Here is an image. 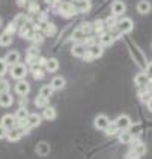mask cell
<instances>
[{
	"mask_svg": "<svg viewBox=\"0 0 152 159\" xmlns=\"http://www.w3.org/2000/svg\"><path fill=\"white\" fill-rule=\"evenodd\" d=\"M9 74H11V77L14 80H24L27 75V68L26 65H23V63H17V65H14V66H11V69H9Z\"/></svg>",
	"mask_w": 152,
	"mask_h": 159,
	"instance_id": "cell-1",
	"label": "cell"
},
{
	"mask_svg": "<svg viewBox=\"0 0 152 159\" xmlns=\"http://www.w3.org/2000/svg\"><path fill=\"white\" fill-rule=\"evenodd\" d=\"M57 12H59L62 17L69 18V17H74V15L77 14V9H75V6H74L72 3H69V2H63V3L59 5Z\"/></svg>",
	"mask_w": 152,
	"mask_h": 159,
	"instance_id": "cell-2",
	"label": "cell"
},
{
	"mask_svg": "<svg viewBox=\"0 0 152 159\" xmlns=\"http://www.w3.org/2000/svg\"><path fill=\"white\" fill-rule=\"evenodd\" d=\"M133 29H134V23H133L131 18H128V17L122 18V20L117 23V32H119V33H131Z\"/></svg>",
	"mask_w": 152,
	"mask_h": 159,
	"instance_id": "cell-3",
	"label": "cell"
},
{
	"mask_svg": "<svg viewBox=\"0 0 152 159\" xmlns=\"http://www.w3.org/2000/svg\"><path fill=\"white\" fill-rule=\"evenodd\" d=\"M101 56H102V47L98 45V44H95L93 47L88 48V54L84 56V60L90 62L92 59H98V57H101Z\"/></svg>",
	"mask_w": 152,
	"mask_h": 159,
	"instance_id": "cell-4",
	"label": "cell"
},
{
	"mask_svg": "<svg viewBox=\"0 0 152 159\" xmlns=\"http://www.w3.org/2000/svg\"><path fill=\"white\" fill-rule=\"evenodd\" d=\"M116 126L119 128V131H128L130 129V126H131V119H130V116H126V114H122V116H119L116 119Z\"/></svg>",
	"mask_w": 152,
	"mask_h": 159,
	"instance_id": "cell-5",
	"label": "cell"
},
{
	"mask_svg": "<svg viewBox=\"0 0 152 159\" xmlns=\"http://www.w3.org/2000/svg\"><path fill=\"white\" fill-rule=\"evenodd\" d=\"M0 125H2L3 128H6L8 131L14 129V128L17 126V119H15V114H5L3 117H2Z\"/></svg>",
	"mask_w": 152,
	"mask_h": 159,
	"instance_id": "cell-6",
	"label": "cell"
},
{
	"mask_svg": "<svg viewBox=\"0 0 152 159\" xmlns=\"http://www.w3.org/2000/svg\"><path fill=\"white\" fill-rule=\"evenodd\" d=\"M29 92H30V84L27 83L26 80H20V81H17V84H15V93H17V95H20V96H26Z\"/></svg>",
	"mask_w": 152,
	"mask_h": 159,
	"instance_id": "cell-7",
	"label": "cell"
},
{
	"mask_svg": "<svg viewBox=\"0 0 152 159\" xmlns=\"http://www.w3.org/2000/svg\"><path fill=\"white\" fill-rule=\"evenodd\" d=\"M93 125H95V128H97V129H102V131H106V129H107V126L110 125V120H108V117L106 114H99V116L95 117Z\"/></svg>",
	"mask_w": 152,
	"mask_h": 159,
	"instance_id": "cell-8",
	"label": "cell"
},
{
	"mask_svg": "<svg viewBox=\"0 0 152 159\" xmlns=\"http://www.w3.org/2000/svg\"><path fill=\"white\" fill-rule=\"evenodd\" d=\"M71 53H72V56H75V57H83V59H84V56L88 54V47L83 44V42L74 44L71 48Z\"/></svg>",
	"mask_w": 152,
	"mask_h": 159,
	"instance_id": "cell-9",
	"label": "cell"
},
{
	"mask_svg": "<svg viewBox=\"0 0 152 159\" xmlns=\"http://www.w3.org/2000/svg\"><path fill=\"white\" fill-rule=\"evenodd\" d=\"M125 3L122 2V0H115L113 3H112V14L115 15V17H119V15H122L124 12H125Z\"/></svg>",
	"mask_w": 152,
	"mask_h": 159,
	"instance_id": "cell-10",
	"label": "cell"
},
{
	"mask_svg": "<svg viewBox=\"0 0 152 159\" xmlns=\"http://www.w3.org/2000/svg\"><path fill=\"white\" fill-rule=\"evenodd\" d=\"M3 59H5V62L8 63V66H14V65L20 63V53L18 51H9Z\"/></svg>",
	"mask_w": 152,
	"mask_h": 159,
	"instance_id": "cell-11",
	"label": "cell"
},
{
	"mask_svg": "<svg viewBox=\"0 0 152 159\" xmlns=\"http://www.w3.org/2000/svg\"><path fill=\"white\" fill-rule=\"evenodd\" d=\"M41 119H42V116H39L38 113H30L29 117H27V125H29V128L32 129V128L39 126V125H41Z\"/></svg>",
	"mask_w": 152,
	"mask_h": 159,
	"instance_id": "cell-12",
	"label": "cell"
},
{
	"mask_svg": "<svg viewBox=\"0 0 152 159\" xmlns=\"http://www.w3.org/2000/svg\"><path fill=\"white\" fill-rule=\"evenodd\" d=\"M152 9V5L148 2V0H140L139 3H137V12L139 14H142V15H146V14H149Z\"/></svg>",
	"mask_w": 152,
	"mask_h": 159,
	"instance_id": "cell-13",
	"label": "cell"
},
{
	"mask_svg": "<svg viewBox=\"0 0 152 159\" xmlns=\"http://www.w3.org/2000/svg\"><path fill=\"white\" fill-rule=\"evenodd\" d=\"M115 41V36L112 35L110 32H104L102 35H99V45L101 47H107V45H112Z\"/></svg>",
	"mask_w": 152,
	"mask_h": 159,
	"instance_id": "cell-14",
	"label": "cell"
},
{
	"mask_svg": "<svg viewBox=\"0 0 152 159\" xmlns=\"http://www.w3.org/2000/svg\"><path fill=\"white\" fill-rule=\"evenodd\" d=\"M50 150H51V147H50V144L48 143H45V141H42V143H39L38 146H36V153H38V156H47L48 153H50Z\"/></svg>",
	"mask_w": 152,
	"mask_h": 159,
	"instance_id": "cell-15",
	"label": "cell"
},
{
	"mask_svg": "<svg viewBox=\"0 0 152 159\" xmlns=\"http://www.w3.org/2000/svg\"><path fill=\"white\" fill-rule=\"evenodd\" d=\"M14 104V98L11 93H0V107L8 108Z\"/></svg>",
	"mask_w": 152,
	"mask_h": 159,
	"instance_id": "cell-16",
	"label": "cell"
},
{
	"mask_svg": "<svg viewBox=\"0 0 152 159\" xmlns=\"http://www.w3.org/2000/svg\"><path fill=\"white\" fill-rule=\"evenodd\" d=\"M148 81H149V77H148V74L146 72H142V74H137L134 78V83L135 86H139V87H146V84H148Z\"/></svg>",
	"mask_w": 152,
	"mask_h": 159,
	"instance_id": "cell-17",
	"label": "cell"
},
{
	"mask_svg": "<svg viewBox=\"0 0 152 159\" xmlns=\"http://www.w3.org/2000/svg\"><path fill=\"white\" fill-rule=\"evenodd\" d=\"M21 131L20 129H17V128H14V129H11V131H8V135H6V138H8L9 143H15L18 141L20 138H21Z\"/></svg>",
	"mask_w": 152,
	"mask_h": 159,
	"instance_id": "cell-18",
	"label": "cell"
},
{
	"mask_svg": "<svg viewBox=\"0 0 152 159\" xmlns=\"http://www.w3.org/2000/svg\"><path fill=\"white\" fill-rule=\"evenodd\" d=\"M42 117H44L45 120H54V119L57 117L56 108H53V107H45L44 113H42Z\"/></svg>",
	"mask_w": 152,
	"mask_h": 159,
	"instance_id": "cell-19",
	"label": "cell"
},
{
	"mask_svg": "<svg viewBox=\"0 0 152 159\" xmlns=\"http://www.w3.org/2000/svg\"><path fill=\"white\" fill-rule=\"evenodd\" d=\"M133 140H134V137L128 132V131H121V132H119V141L122 143V144H131Z\"/></svg>",
	"mask_w": 152,
	"mask_h": 159,
	"instance_id": "cell-20",
	"label": "cell"
},
{
	"mask_svg": "<svg viewBox=\"0 0 152 159\" xmlns=\"http://www.w3.org/2000/svg\"><path fill=\"white\" fill-rule=\"evenodd\" d=\"M12 21H14V24L20 29V27H23L24 24H27V23H29V17H27L26 14H18V15L14 18Z\"/></svg>",
	"mask_w": 152,
	"mask_h": 159,
	"instance_id": "cell-21",
	"label": "cell"
},
{
	"mask_svg": "<svg viewBox=\"0 0 152 159\" xmlns=\"http://www.w3.org/2000/svg\"><path fill=\"white\" fill-rule=\"evenodd\" d=\"M45 69L48 72H56L59 69V60L54 59V57L48 59V60H47V65H45Z\"/></svg>",
	"mask_w": 152,
	"mask_h": 159,
	"instance_id": "cell-22",
	"label": "cell"
},
{
	"mask_svg": "<svg viewBox=\"0 0 152 159\" xmlns=\"http://www.w3.org/2000/svg\"><path fill=\"white\" fill-rule=\"evenodd\" d=\"M50 84H51V87H53L54 90H62V89L65 87V78H63V77H54Z\"/></svg>",
	"mask_w": 152,
	"mask_h": 159,
	"instance_id": "cell-23",
	"label": "cell"
},
{
	"mask_svg": "<svg viewBox=\"0 0 152 159\" xmlns=\"http://www.w3.org/2000/svg\"><path fill=\"white\" fill-rule=\"evenodd\" d=\"M131 150L140 158V156H143L145 153H146V146H145L143 143H135V144H133V149Z\"/></svg>",
	"mask_w": 152,
	"mask_h": 159,
	"instance_id": "cell-24",
	"label": "cell"
},
{
	"mask_svg": "<svg viewBox=\"0 0 152 159\" xmlns=\"http://www.w3.org/2000/svg\"><path fill=\"white\" fill-rule=\"evenodd\" d=\"M72 39L75 41V44H80V42H83V41L86 39V35H84V32L81 30L80 27L74 30V33H72Z\"/></svg>",
	"mask_w": 152,
	"mask_h": 159,
	"instance_id": "cell-25",
	"label": "cell"
},
{
	"mask_svg": "<svg viewBox=\"0 0 152 159\" xmlns=\"http://www.w3.org/2000/svg\"><path fill=\"white\" fill-rule=\"evenodd\" d=\"M29 111H27V108L24 107H20L17 110V113H15V119H17V122H21V120H26L27 117H29Z\"/></svg>",
	"mask_w": 152,
	"mask_h": 159,
	"instance_id": "cell-26",
	"label": "cell"
},
{
	"mask_svg": "<svg viewBox=\"0 0 152 159\" xmlns=\"http://www.w3.org/2000/svg\"><path fill=\"white\" fill-rule=\"evenodd\" d=\"M30 71H32V75H33V78L35 80H42L44 78V72H42V69H41V66L36 63V65H33L32 68H30Z\"/></svg>",
	"mask_w": 152,
	"mask_h": 159,
	"instance_id": "cell-27",
	"label": "cell"
},
{
	"mask_svg": "<svg viewBox=\"0 0 152 159\" xmlns=\"http://www.w3.org/2000/svg\"><path fill=\"white\" fill-rule=\"evenodd\" d=\"M74 6L77 9V12H86L90 5H89V0H77V3Z\"/></svg>",
	"mask_w": 152,
	"mask_h": 159,
	"instance_id": "cell-28",
	"label": "cell"
},
{
	"mask_svg": "<svg viewBox=\"0 0 152 159\" xmlns=\"http://www.w3.org/2000/svg\"><path fill=\"white\" fill-rule=\"evenodd\" d=\"M104 23H106V29H108V32H110V30H113L115 27H117V23H119V21L116 20L115 15H112V17L106 18V20H104Z\"/></svg>",
	"mask_w": 152,
	"mask_h": 159,
	"instance_id": "cell-29",
	"label": "cell"
},
{
	"mask_svg": "<svg viewBox=\"0 0 152 159\" xmlns=\"http://www.w3.org/2000/svg\"><path fill=\"white\" fill-rule=\"evenodd\" d=\"M53 92H54V89L51 87V84H45V86H42V87H41V90H39V95L48 99V98L53 95Z\"/></svg>",
	"mask_w": 152,
	"mask_h": 159,
	"instance_id": "cell-30",
	"label": "cell"
},
{
	"mask_svg": "<svg viewBox=\"0 0 152 159\" xmlns=\"http://www.w3.org/2000/svg\"><path fill=\"white\" fill-rule=\"evenodd\" d=\"M104 29H106V23H104L102 20H97V21L93 23V32H95L97 35H102V33H104Z\"/></svg>",
	"mask_w": 152,
	"mask_h": 159,
	"instance_id": "cell-31",
	"label": "cell"
},
{
	"mask_svg": "<svg viewBox=\"0 0 152 159\" xmlns=\"http://www.w3.org/2000/svg\"><path fill=\"white\" fill-rule=\"evenodd\" d=\"M11 44H12V36L3 32L0 35V47H9Z\"/></svg>",
	"mask_w": 152,
	"mask_h": 159,
	"instance_id": "cell-32",
	"label": "cell"
},
{
	"mask_svg": "<svg viewBox=\"0 0 152 159\" xmlns=\"http://www.w3.org/2000/svg\"><path fill=\"white\" fill-rule=\"evenodd\" d=\"M128 132L131 134L133 137H139L140 135V132H142V123H131V126H130V129H128Z\"/></svg>",
	"mask_w": 152,
	"mask_h": 159,
	"instance_id": "cell-33",
	"label": "cell"
},
{
	"mask_svg": "<svg viewBox=\"0 0 152 159\" xmlns=\"http://www.w3.org/2000/svg\"><path fill=\"white\" fill-rule=\"evenodd\" d=\"M106 132V135H108V137H113V135H116V134H119L121 131H119V128L116 126V123L113 122V123H110L107 126V129L104 131Z\"/></svg>",
	"mask_w": 152,
	"mask_h": 159,
	"instance_id": "cell-34",
	"label": "cell"
},
{
	"mask_svg": "<svg viewBox=\"0 0 152 159\" xmlns=\"http://www.w3.org/2000/svg\"><path fill=\"white\" fill-rule=\"evenodd\" d=\"M35 105L38 108H45V107H48V99L44 96H41V95H38L35 98Z\"/></svg>",
	"mask_w": 152,
	"mask_h": 159,
	"instance_id": "cell-35",
	"label": "cell"
},
{
	"mask_svg": "<svg viewBox=\"0 0 152 159\" xmlns=\"http://www.w3.org/2000/svg\"><path fill=\"white\" fill-rule=\"evenodd\" d=\"M11 90V84L6 80H0V93H9Z\"/></svg>",
	"mask_w": 152,
	"mask_h": 159,
	"instance_id": "cell-36",
	"label": "cell"
},
{
	"mask_svg": "<svg viewBox=\"0 0 152 159\" xmlns=\"http://www.w3.org/2000/svg\"><path fill=\"white\" fill-rule=\"evenodd\" d=\"M17 29H18V27L14 24V21H11L8 26H6V29H5V33H8V35H11V36H14V33L17 32Z\"/></svg>",
	"mask_w": 152,
	"mask_h": 159,
	"instance_id": "cell-37",
	"label": "cell"
},
{
	"mask_svg": "<svg viewBox=\"0 0 152 159\" xmlns=\"http://www.w3.org/2000/svg\"><path fill=\"white\" fill-rule=\"evenodd\" d=\"M80 29L83 30V32H84V35L88 36L90 32L93 30V26H92L90 23H81V24H80Z\"/></svg>",
	"mask_w": 152,
	"mask_h": 159,
	"instance_id": "cell-38",
	"label": "cell"
},
{
	"mask_svg": "<svg viewBox=\"0 0 152 159\" xmlns=\"http://www.w3.org/2000/svg\"><path fill=\"white\" fill-rule=\"evenodd\" d=\"M8 72V63L5 62V59H0V78Z\"/></svg>",
	"mask_w": 152,
	"mask_h": 159,
	"instance_id": "cell-39",
	"label": "cell"
},
{
	"mask_svg": "<svg viewBox=\"0 0 152 159\" xmlns=\"http://www.w3.org/2000/svg\"><path fill=\"white\" fill-rule=\"evenodd\" d=\"M38 11H39V5L35 3V2H32V3L29 5V12H30V14H38Z\"/></svg>",
	"mask_w": 152,
	"mask_h": 159,
	"instance_id": "cell-40",
	"label": "cell"
},
{
	"mask_svg": "<svg viewBox=\"0 0 152 159\" xmlns=\"http://www.w3.org/2000/svg\"><path fill=\"white\" fill-rule=\"evenodd\" d=\"M83 44L86 45L88 48H90V47H93V45H95V39H93V38H90V36H86V39L83 41Z\"/></svg>",
	"mask_w": 152,
	"mask_h": 159,
	"instance_id": "cell-41",
	"label": "cell"
},
{
	"mask_svg": "<svg viewBox=\"0 0 152 159\" xmlns=\"http://www.w3.org/2000/svg\"><path fill=\"white\" fill-rule=\"evenodd\" d=\"M35 44H41L42 41H44V36H42V33H39V32H36L35 36H33V39H32Z\"/></svg>",
	"mask_w": 152,
	"mask_h": 159,
	"instance_id": "cell-42",
	"label": "cell"
},
{
	"mask_svg": "<svg viewBox=\"0 0 152 159\" xmlns=\"http://www.w3.org/2000/svg\"><path fill=\"white\" fill-rule=\"evenodd\" d=\"M140 99L148 102V101L151 99V98H149V92H148V90H142V92H140Z\"/></svg>",
	"mask_w": 152,
	"mask_h": 159,
	"instance_id": "cell-43",
	"label": "cell"
},
{
	"mask_svg": "<svg viewBox=\"0 0 152 159\" xmlns=\"http://www.w3.org/2000/svg\"><path fill=\"white\" fill-rule=\"evenodd\" d=\"M6 135H8V129H6V128H3V126L0 125V140L6 138Z\"/></svg>",
	"mask_w": 152,
	"mask_h": 159,
	"instance_id": "cell-44",
	"label": "cell"
},
{
	"mask_svg": "<svg viewBox=\"0 0 152 159\" xmlns=\"http://www.w3.org/2000/svg\"><path fill=\"white\" fill-rule=\"evenodd\" d=\"M125 159H140V158H139V156H137V155H135L134 152L131 150V152H128V153H126Z\"/></svg>",
	"mask_w": 152,
	"mask_h": 159,
	"instance_id": "cell-45",
	"label": "cell"
},
{
	"mask_svg": "<svg viewBox=\"0 0 152 159\" xmlns=\"http://www.w3.org/2000/svg\"><path fill=\"white\" fill-rule=\"evenodd\" d=\"M47 60H48V59H45V57H41V56H39V59H38V65L42 68V66L47 65Z\"/></svg>",
	"mask_w": 152,
	"mask_h": 159,
	"instance_id": "cell-46",
	"label": "cell"
},
{
	"mask_svg": "<svg viewBox=\"0 0 152 159\" xmlns=\"http://www.w3.org/2000/svg\"><path fill=\"white\" fill-rule=\"evenodd\" d=\"M27 0H17V5L18 6H26Z\"/></svg>",
	"mask_w": 152,
	"mask_h": 159,
	"instance_id": "cell-47",
	"label": "cell"
},
{
	"mask_svg": "<svg viewBox=\"0 0 152 159\" xmlns=\"http://www.w3.org/2000/svg\"><path fill=\"white\" fill-rule=\"evenodd\" d=\"M148 108H149V110L152 111V98L149 99V101H148Z\"/></svg>",
	"mask_w": 152,
	"mask_h": 159,
	"instance_id": "cell-48",
	"label": "cell"
},
{
	"mask_svg": "<svg viewBox=\"0 0 152 159\" xmlns=\"http://www.w3.org/2000/svg\"><path fill=\"white\" fill-rule=\"evenodd\" d=\"M2 24H3V21H2V18H0V27H2Z\"/></svg>",
	"mask_w": 152,
	"mask_h": 159,
	"instance_id": "cell-49",
	"label": "cell"
}]
</instances>
